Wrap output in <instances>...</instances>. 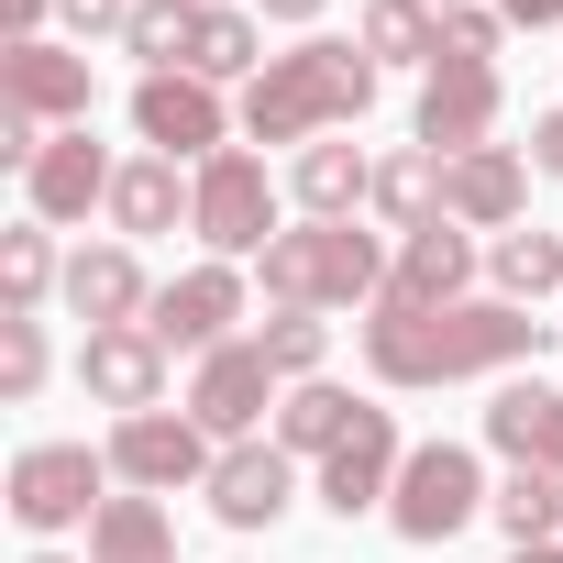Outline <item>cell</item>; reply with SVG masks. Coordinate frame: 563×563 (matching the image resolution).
Masks as SVG:
<instances>
[{"instance_id": "obj_1", "label": "cell", "mask_w": 563, "mask_h": 563, "mask_svg": "<svg viewBox=\"0 0 563 563\" xmlns=\"http://www.w3.org/2000/svg\"><path fill=\"white\" fill-rule=\"evenodd\" d=\"M541 354H552V321H530L519 299H453V310L376 299L365 310L376 387H464V376H508V365H541Z\"/></svg>"}, {"instance_id": "obj_2", "label": "cell", "mask_w": 563, "mask_h": 563, "mask_svg": "<svg viewBox=\"0 0 563 563\" xmlns=\"http://www.w3.org/2000/svg\"><path fill=\"white\" fill-rule=\"evenodd\" d=\"M376 56L365 45H332V34H310V45H288V56H265V78L243 89V133L254 144H321V133H343V122H365L376 111Z\"/></svg>"}, {"instance_id": "obj_3", "label": "cell", "mask_w": 563, "mask_h": 563, "mask_svg": "<svg viewBox=\"0 0 563 563\" xmlns=\"http://www.w3.org/2000/svg\"><path fill=\"white\" fill-rule=\"evenodd\" d=\"M254 265H265V299L276 310H376L398 254L376 232H354V221H299V232H276Z\"/></svg>"}, {"instance_id": "obj_4", "label": "cell", "mask_w": 563, "mask_h": 563, "mask_svg": "<svg viewBox=\"0 0 563 563\" xmlns=\"http://www.w3.org/2000/svg\"><path fill=\"white\" fill-rule=\"evenodd\" d=\"M188 188H199L188 232L210 243V265H243V254H265V243H276V177H265V155L221 144V155H210Z\"/></svg>"}, {"instance_id": "obj_5", "label": "cell", "mask_w": 563, "mask_h": 563, "mask_svg": "<svg viewBox=\"0 0 563 563\" xmlns=\"http://www.w3.org/2000/svg\"><path fill=\"white\" fill-rule=\"evenodd\" d=\"M100 486H111V453H89V442H23L0 497H12L23 530H89V519L111 508Z\"/></svg>"}, {"instance_id": "obj_6", "label": "cell", "mask_w": 563, "mask_h": 563, "mask_svg": "<svg viewBox=\"0 0 563 563\" xmlns=\"http://www.w3.org/2000/svg\"><path fill=\"white\" fill-rule=\"evenodd\" d=\"M387 519H398V541L442 552V541H453L464 519H486V475H475V453H464V442H409Z\"/></svg>"}, {"instance_id": "obj_7", "label": "cell", "mask_w": 563, "mask_h": 563, "mask_svg": "<svg viewBox=\"0 0 563 563\" xmlns=\"http://www.w3.org/2000/svg\"><path fill=\"white\" fill-rule=\"evenodd\" d=\"M232 122H243V111H232L210 78H188V67H166V78H133V133H144L166 166H210Z\"/></svg>"}, {"instance_id": "obj_8", "label": "cell", "mask_w": 563, "mask_h": 563, "mask_svg": "<svg viewBox=\"0 0 563 563\" xmlns=\"http://www.w3.org/2000/svg\"><path fill=\"white\" fill-rule=\"evenodd\" d=\"M111 475L133 486V497H177V486H210V431L188 420V409H144V420H111Z\"/></svg>"}, {"instance_id": "obj_9", "label": "cell", "mask_w": 563, "mask_h": 563, "mask_svg": "<svg viewBox=\"0 0 563 563\" xmlns=\"http://www.w3.org/2000/svg\"><path fill=\"white\" fill-rule=\"evenodd\" d=\"M276 376L265 365V343H221V354H199V376H188V420L210 431V442H254V420L276 409Z\"/></svg>"}, {"instance_id": "obj_10", "label": "cell", "mask_w": 563, "mask_h": 563, "mask_svg": "<svg viewBox=\"0 0 563 563\" xmlns=\"http://www.w3.org/2000/svg\"><path fill=\"white\" fill-rule=\"evenodd\" d=\"M232 321H243V265H188V276H166L155 310H144V332L166 354H221Z\"/></svg>"}, {"instance_id": "obj_11", "label": "cell", "mask_w": 563, "mask_h": 563, "mask_svg": "<svg viewBox=\"0 0 563 563\" xmlns=\"http://www.w3.org/2000/svg\"><path fill=\"white\" fill-rule=\"evenodd\" d=\"M210 519L221 530H276L288 519V497H299V453H276V442H221V464H210Z\"/></svg>"}, {"instance_id": "obj_12", "label": "cell", "mask_w": 563, "mask_h": 563, "mask_svg": "<svg viewBox=\"0 0 563 563\" xmlns=\"http://www.w3.org/2000/svg\"><path fill=\"white\" fill-rule=\"evenodd\" d=\"M111 155L89 144V122H67V133H45V155L23 166V199H34V221L56 232V221H89V210H111Z\"/></svg>"}, {"instance_id": "obj_13", "label": "cell", "mask_w": 563, "mask_h": 563, "mask_svg": "<svg viewBox=\"0 0 563 563\" xmlns=\"http://www.w3.org/2000/svg\"><path fill=\"white\" fill-rule=\"evenodd\" d=\"M398 464H409V442H398V420L387 409H365L332 453H321V508L332 519H365V508H387L398 497Z\"/></svg>"}, {"instance_id": "obj_14", "label": "cell", "mask_w": 563, "mask_h": 563, "mask_svg": "<svg viewBox=\"0 0 563 563\" xmlns=\"http://www.w3.org/2000/svg\"><path fill=\"white\" fill-rule=\"evenodd\" d=\"M78 387H89L100 409L144 420V409H166V343H155L144 321H122V332H89V343H78Z\"/></svg>"}, {"instance_id": "obj_15", "label": "cell", "mask_w": 563, "mask_h": 563, "mask_svg": "<svg viewBox=\"0 0 563 563\" xmlns=\"http://www.w3.org/2000/svg\"><path fill=\"white\" fill-rule=\"evenodd\" d=\"M0 100L34 111L45 133H67V122H89L100 78H89V56H67V45H0Z\"/></svg>"}, {"instance_id": "obj_16", "label": "cell", "mask_w": 563, "mask_h": 563, "mask_svg": "<svg viewBox=\"0 0 563 563\" xmlns=\"http://www.w3.org/2000/svg\"><path fill=\"white\" fill-rule=\"evenodd\" d=\"M519 210H530V166H519L508 144L442 155V221H464V232H519Z\"/></svg>"}, {"instance_id": "obj_17", "label": "cell", "mask_w": 563, "mask_h": 563, "mask_svg": "<svg viewBox=\"0 0 563 563\" xmlns=\"http://www.w3.org/2000/svg\"><path fill=\"white\" fill-rule=\"evenodd\" d=\"M486 133H497V67L442 56V67L420 78V144H431V155H475Z\"/></svg>"}, {"instance_id": "obj_18", "label": "cell", "mask_w": 563, "mask_h": 563, "mask_svg": "<svg viewBox=\"0 0 563 563\" xmlns=\"http://www.w3.org/2000/svg\"><path fill=\"white\" fill-rule=\"evenodd\" d=\"M464 288H475V232H464V221L409 232V243H398V265H387V299H409V310H453Z\"/></svg>"}, {"instance_id": "obj_19", "label": "cell", "mask_w": 563, "mask_h": 563, "mask_svg": "<svg viewBox=\"0 0 563 563\" xmlns=\"http://www.w3.org/2000/svg\"><path fill=\"white\" fill-rule=\"evenodd\" d=\"M486 442H497L508 464H530V475H563V398H552L541 376H508V387L486 398Z\"/></svg>"}, {"instance_id": "obj_20", "label": "cell", "mask_w": 563, "mask_h": 563, "mask_svg": "<svg viewBox=\"0 0 563 563\" xmlns=\"http://www.w3.org/2000/svg\"><path fill=\"white\" fill-rule=\"evenodd\" d=\"M67 310H78L89 332H122V321H144V310H155V288H144V254H133V243H89V254L67 265Z\"/></svg>"}, {"instance_id": "obj_21", "label": "cell", "mask_w": 563, "mask_h": 563, "mask_svg": "<svg viewBox=\"0 0 563 563\" xmlns=\"http://www.w3.org/2000/svg\"><path fill=\"white\" fill-rule=\"evenodd\" d=\"M188 210H199V188H188L166 155H133V166L111 177V232H122V243H144V232H177Z\"/></svg>"}, {"instance_id": "obj_22", "label": "cell", "mask_w": 563, "mask_h": 563, "mask_svg": "<svg viewBox=\"0 0 563 563\" xmlns=\"http://www.w3.org/2000/svg\"><path fill=\"white\" fill-rule=\"evenodd\" d=\"M288 188H299V210L310 221H354V199H376V166L354 155V144H299V166H288Z\"/></svg>"}, {"instance_id": "obj_23", "label": "cell", "mask_w": 563, "mask_h": 563, "mask_svg": "<svg viewBox=\"0 0 563 563\" xmlns=\"http://www.w3.org/2000/svg\"><path fill=\"white\" fill-rule=\"evenodd\" d=\"M354 420H365V398H354V387H332V376H310V387L276 398V453H332Z\"/></svg>"}, {"instance_id": "obj_24", "label": "cell", "mask_w": 563, "mask_h": 563, "mask_svg": "<svg viewBox=\"0 0 563 563\" xmlns=\"http://www.w3.org/2000/svg\"><path fill=\"white\" fill-rule=\"evenodd\" d=\"M89 563H177V519L155 497H111L89 519Z\"/></svg>"}, {"instance_id": "obj_25", "label": "cell", "mask_w": 563, "mask_h": 563, "mask_svg": "<svg viewBox=\"0 0 563 563\" xmlns=\"http://www.w3.org/2000/svg\"><path fill=\"white\" fill-rule=\"evenodd\" d=\"M376 67H442V12L431 0H365V34H354Z\"/></svg>"}, {"instance_id": "obj_26", "label": "cell", "mask_w": 563, "mask_h": 563, "mask_svg": "<svg viewBox=\"0 0 563 563\" xmlns=\"http://www.w3.org/2000/svg\"><path fill=\"white\" fill-rule=\"evenodd\" d=\"M188 78H210V89H254L265 78V34H254V12H199V34H188Z\"/></svg>"}, {"instance_id": "obj_27", "label": "cell", "mask_w": 563, "mask_h": 563, "mask_svg": "<svg viewBox=\"0 0 563 563\" xmlns=\"http://www.w3.org/2000/svg\"><path fill=\"white\" fill-rule=\"evenodd\" d=\"M486 276H497V299H552L563 288V232H497L486 243Z\"/></svg>"}, {"instance_id": "obj_28", "label": "cell", "mask_w": 563, "mask_h": 563, "mask_svg": "<svg viewBox=\"0 0 563 563\" xmlns=\"http://www.w3.org/2000/svg\"><path fill=\"white\" fill-rule=\"evenodd\" d=\"M376 210H387L398 232H431V221H442V155H431V144L387 155V166H376Z\"/></svg>"}, {"instance_id": "obj_29", "label": "cell", "mask_w": 563, "mask_h": 563, "mask_svg": "<svg viewBox=\"0 0 563 563\" xmlns=\"http://www.w3.org/2000/svg\"><path fill=\"white\" fill-rule=\"evenodd\" d=\"M486 519H497L519 552H530V541H563V475H530V464H519V475L486 497Z\"/></svg>"}, {"instance_id": "obj_30", "label": "cell", "mask_w": 563, "mask_h": 563, "mask_svg": "<svg viewBox=\"0 0 563 563\" xmlns=\"http://www.w3.org/2000/svg\"><path fill=\"white\" fill-rule=\"evenodd\" d=\"M188 34H199V0H133L122 56H144V78H166V67H188Z\"/></svg>"}, {"instance_id": "obj_31", "label": "cell", "mask_w": 563, "mask_h": 563, "mask_svg": "<svg viewBox=\"0 0 563 563\" xmlns=\"http://www.w3.org/2000/svg\"><path fill=\"white\" fill-rule=\"evenodd\" d=\"M45 288H56V243H45V221L0 232V310L34 321V310H45Z\"/></svg>"}, {"instance_id": "obj_32", "label": "cell", "mask_w": 563, "mask_h": 563, "mask_svg": "<svg viewBox=\"0 0 563 563\" xmlns=\"http://www.w3.org/2000/svg\"><path fill=\"white\" fill-rule=\"evenodd\" d=\"M254 343H265V365L288 376V387H310V376H321V354H332V321H321V310H276Z\"/></svg>"}, {"instance_id": "obj_33", "label": "cell", "mask_w": 563, "mask_h": 563, "mask_svg": "<svg viewBox=\"0 0 563 563\" xmlns=\"http://www.w3.org/2000/svg\"><path fill=\"white\" fill-rule=\"evenodd\" d=\"M45 387V321H12V310H0V398H34Z\"/></svg>"}, {"instance_id": "obj_34", "label": "cell", "mask_w": 563, "mask_h": 563, "mask_svg": "<svg viewBox=\"0 0 563 563\" xmlns=\"http://www.w3.org/2000/svg\"><path fill=\"white\" fill-rule=\"evenodd\" d=\"M497 34H508L497 0H464V12H442V56H464V67H497Z\"/></svg>"}, {"instance_id": "obj_35", "label": "cell", "mask_w": 563, "mask_h": 563, "mask_svg": "<svg viewBox=\"0 0 563 563\" xmlns=\"http://www.w3.org/2000/svg\"><path fill=\"white\" fill-rule=\"evenodd\" d=\"M56 12H67L78 34H122V23H133V0H56Z\"/></svg>"}, {"instance_id": "obj_36", "label": "cell", "mask_w": 563, "mask_h": 563, "mask_svg": "<svg viewBox=\"0 0 563 563\" xmlns=\"http://www.w3.org/2000/svg\"><path fill=\"white\" fill-rule=\"evenodd\" d=\"M530 166H541V177H563V111H541V122H530Z\"/></svg>"}, {"instance_id": "obj_37", "label": "cell", "mask_w": 563, "mask_h": 563, "mask_svg": "<svg viewBox=\"0 0 563 563\" xmlns=\"http://www.w3.org/2000/svg\"><path fill=\"white\" fill-rule=\"evenodd\" d=\"M45 12H56V0H0V23H12V45H45Z\"/></svg>"}, {"instance_id": "obj_38", "label": "cell", "mask_w": 563, "mask_h": 563, "mask_svg": "<svg viewBox=\"0 0 563 563\" xmlns=\"http://www.w3.org/2000/svg\"><path fill=\"white\" fill-rule=\"evenodd\" d=\"M497 12H508L519 34H552V23H563V0H497Z\"/></svg>"}, {"instance_id": "obj_39", "label": "cell", "mask_w": 563, "mask_h": 563, "mask_svg": "<svg viewBox=\"0 0 563 563\" xmlns=\"http://www.w3.org/2000/svg\"><path fill=\"white\" fill-rule=\"evenodd\" d=\"M254 12H265V23H310L321 0H254Z\"/></svg>"}, {"instance_id": "obj_40", "label": "cell", "mask_w": 563, "mask_h": 563, "mask_svg": "<svg viewBox=\"0 0 563 563\" xmlns=\"http://www.w3.org/2000/svg\"><path fill=\"white\" fill-rule=\"evenodd\" d=\"M508 563H563V541H530V552H508Z\"/></svg>"}, {"instance_id": "obj_41", "label": "cell", "mask_w": 563, "mask_h": 563, "mask_svg": "<svg viewBox=\"0 0 563 563\" xmlns=\"http://www.w3.org/2000/svg\"><path fill=\"white\" fill-rule=\"evenodd\" d=\"M199 12H243V0H199Z\"/></svg>"}, {"instance_id": "obj_42", "label": "cell", "mask_w": 563, "mask_h": 563, "mask_svg": "<svg viewBox=\"0 0 563 563\" xmlns=\"http://www.w3.org/2000/svg\"><path fill=\"white\" fill-rule=\"evenodd\" d=\"M431 12H464V0H431Z\"/></svg>"}, {"instance_id": "obj_43", "label": "cell", "mask_w": 563, "mask_h": 563, "mask_svg": "<svg viewBox=\"0 0 563 563\" xmlns=\"http://www.w3.org/2000/svg\"><path fill=\"white\" fill-rule=\"evenodd\" d=\"M34 563H56V552H34Z\"/></svg>"}]
</instances>
